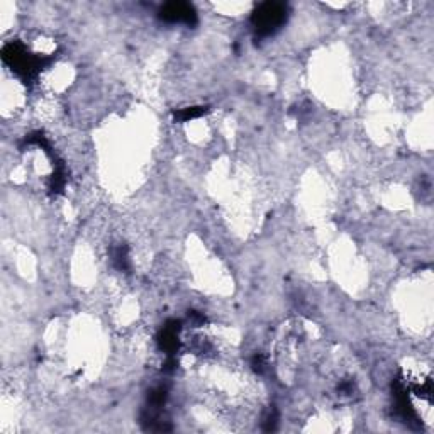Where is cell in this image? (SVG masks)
Wrapping results in <instances>:
<instances>
[{"mask_svg": "<svg viewBox=\"0 0 434 434\" xmlns=\"http://www.w3.org/2000/svg\"><path fill=\"white\" fill-rule=\"evenodd\" d=\"M285 19V7L280 3H263L254 14V26L260 33H272Z\"/></svg>", "mask_w": 434, "mask_h": 434, "instance_id": "1", "label": "cell"}, {"mask_svg": "<svg viewBox=\"0 0 434 434\" xmlns=\"http://www.w3.org/2000/svg\"><path fill=\"white\" fill-rule=\"evenodd\" d=\"M161 17L170 22H192L195 14L192 7H189L187 3H168L161 9Z\"/></svg>", "mask_w": 434, "mask_h": 434, "instance_id": "2", "label": "cell"}]
</instances>
